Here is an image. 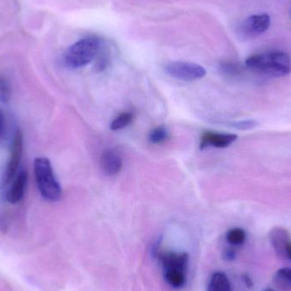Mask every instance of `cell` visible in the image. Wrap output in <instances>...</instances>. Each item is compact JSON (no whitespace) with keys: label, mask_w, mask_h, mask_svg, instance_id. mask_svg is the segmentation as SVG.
<instances>
[{"label":"cell","mask_w":291,"mask_h":291,"mask_svg":"<svg viewBox=\"0 0 291 291\" xmlns=\"http://www.w3.org/2000/svg\"><path fill=\"white\" fill-rule=\"evenodd\" d=\"M165 71L172 78L184 81H194L206 74L205 67L188 61H173L165 66Z\"/></svg>","instance_id":"cell-4"},{"label":"cell","mask_w":291,"mask_h":291,"mask_svg":"<svg viewBox=\"0 0 291 291\" xmlns=\"http://www.w3.org/2000/svg\"><path fill=\"white\" fill-rule=\"evenodd\" d=\"M23 151V136L20 131H17L14 140L12 141L11 151L9 157V164L6 170L5 182L9 183L16 173L20 165V159Z\"/></svg>","instance_id":"cell-6"},{"label":"cell","mask_w":291,"mask_h":291,"mask_svg":"<svg viewBox=\"0 0 291 291\" xmlns=\"http://www.w3.org/2000/svg\"><path fill=\"white\" fill-rule=\"evenodd\" d=\"M275 280L283 290H291V268H281L277 272Z\"/></svg>","instance_id":"cell-15"},{"label":"cell","mask_w":291,"mask_h":291,"mask_svg":"<svg viewBox=\"0 0 291 291\" xmlns=\"http://www.w3.org/2000/svg\"><path fill=\"white\" fill-rule=\"evenodd\" d=\"M26 182H27V173L26 171H20L17 177L14 179L11 188H9L7 199L10 204H16L20 202L24 196L25 189H26Z\"/></svg>","instance_id":"cell-10"},{"label":"cell","mask_w":291,"mask_h":291,"mask_svg":"<svg viewBox=\"0 0 291 291\" xmlns=\"http://www.w3.org/2000/svg\"><path fill=\"white\" fill-rule=\"evenodd\" d=\"M270 25L271 18L269 14H252L240 24L238 34L244 39H252L267 32Z\"/></svg>","instance_id":"cell-5"},{"label":"cell","mask_w":291,"mask_h":291,"mask_svg":"<svg viewBox=\"0 0 291 291\" xmlns=\"http://www.w3.org/2000/svg\"><path fill=\"white\" fill-rule=\"evenodd\" d=\"M257 122L254 120H244V121L236 122L233 123L232 126L236 128L238 130H251L254 127L257 126Z\"/></svg>","instance_id":"cell-21"},{"label":"cell","mask_w":291,"mask_h":291,"mask_svg":"<svg viewBox=\"0 0 291 291\" xmlns=\"http://www.w3.org/2000/svg\"><path fill=\"white\" fill-rule=\"evenodd\" d=\"M133 119H134V114L132 113L124 112V113H120L112 121L110 129L112 130H120L124 129L125 127L129 126L132 123Z\"/></svg>","instance_id":"cell-14"},{"label":"cell","mask_w":291,"mask_h":291,"mask_svg":"<svg viewBox=\"0 0 291 291\" xmlns=\"http://www.w3.org/2000/svg\"><path fill=\"white\" fill-rule=\"evenodd\" d=\"M243 280H244V282H245V285L249 288H251L253 286V281L251 280V278L249 276L248 274H245L243 276Z\"/></svg>","instance_id":"cell-24"},{"label":"cell","mask_w":291,"mask_h":291,"mask_svg":"<svg viewBox=\"0 0 291 291\" xmlns=\"http://www.w3.org/2000/svg\"><path fill=\"white\" fill-rule=\"evenodd\" d=\"M245 66L266 75L285 77L291 72V58L286 52H266L249 56Z\"/></svg>","instance_id":"cell-1"},{"label":"cell","mask_w":291,"mask_h":291,"mask_svg":"<svg viewBox=\"0 0 291 291\" xmlns=\"http://www.w3.org/2000/svg\"><path fill=\"white\" fill-rule=\"evenodd\" d=\"M159 259L165 269H179L184 271L188 265V255L187 253L167 252L159 255Z\"/></svg>","instance_id":"cell-9"},{"label":"cell","mask_w":291,"mask_h":291,"mask_svg":"<svg viewBox=\"0 0 291 291\" xmlns=\"http://www.w3.org/2000/svg\"><path fill=\"white\" fill-rule=\"evenodd\" d=\"M237 139L238 136L234 134L205 132L201 137L200 148L204 149L208 147L225 148L233 144Z\"/></svg>","instance_id":"cell-7"},{"label":"cell","mask_w":291,"mask_h":291,"mask_svg":"<svg viewBox=\"0 0 291 291\" xmlns=\"http://www.w3.org/2000/svg\"><path fill=\"white\" fill-rule=\"evenodd\" d=\"M227 240L231 245H242L246 240V234L241 228H233L228 231L227 234Z\"/></svg>","instance_id":"cell-17"},{"label":"cell","mask_w":291,"mask_h":291,"mask_svg":"<svg viewBox=\"0 0 291 291\" xmlns=\"http://www.w3.org/2000/svg\"><path fill=\"white\" fill-rule=\"evenodd\" d=\"M220 69L226 75L236 76L242 71V66L233 61H224L220 64Z\"/></svg>","instance_id":"cell-18"},{"label":"cell","mask_w":291,"mask_h":291,"mask_svg":"<svg viewBox=\"0 0 291 291\" xmlns=\"http://www.w3.org/2000/svg\"><path fill=\"white\" fill-rule=\"evenodd\" d=\"M101 167L107 176H116L123 167V159L120 153L114 149H107L101 156Z\"/></svg>","instance_id":"cell-8"},{"label":"cell","mask_w":291,"mask_h":291,"mask_svg":"<svg viewBox=\"0 0 291 291\" xmlns=\"http://www.w3.org/2000/svg\"><path fill=\"white\" fill-rule=\"evenodd\" d=\"M95 59H96L95 67L97 72H102L109 65V55L107 52H104L101 49L99 50L98 54L95 56Z\"/></svg>","instance_id":"cell-19"},{"label":"cell","mask_w":291,"mask_h":291,"mask_svg":"<svg viewBox=\"0 0 291 291\" xmlns=\"http://www.w3.org/2000/svg\"><path fill=\"white\" fill-rule=\"evenodd\" d=\"M4 129H5V118H4L3 111L0 109V139L3 136Z\"/></svg>","instance_id":"cell-22"},{"label":"cell","mask_w":291,"mask_h":291,"mask_svg":"<svg viewBox=\"0 0 291 291\" xmlns=\"http://www.w3.org/2000/svg\"><path fill=\"white\" fill-rule=\"evenodd\" d=\"M34 176L38 191L43 199L55 202L61 199V185L55 178L51 164L46 158L35 159Z\"/></svg>","instance_id":"cell-3"},{"label":"cell","mask_w":291,"mask_h":291,"mask_svg":"<svg viewBox=\"0 0 291 291\" xmlns=\"http://www.w3.org/2000/svg\"><path fill=\"white\" fill-rule=\"evenodd\" d=\"M169 132L167 129L164 126H159L149 133L148 140L152 144H160L167 140Z\"/></svg>","instance_id":"cell-16"},{"label":"cell","mask_w":291,"mask_h":291,"mask_svg":"<svg viewBox=\"0 0 291 291\" xmlns=\"http://www.w3.org/2000/svg\"><path fill=\"white\" fill-rule=\"evenodd\" d=\"M274 291V290H273V289H267V290H265V291Z\"/></svg>","instance_id":"cell-26"},{"label":"cell","mask_w":291,"mask_h":291,"mask_svg":"<svg viewBox=\"0 0 291 291\" xmlns=\"http://www.w3.org/2000/svg\"><path fill=\"white\" fill-rule=\"evenodd\" d=\"M101 48L98 37L89 36L73 43L66 49L64 64L71 69H78L86 66L95 59Z\"/></svg>","instance_id":"cell-2"},{"label":"cell","mask_w":291,"mask_h":291,"mask_svg":"<svg viewBox=\"0 0 291 291\" xmlns=\"http://www.w3.org/2000/svg\"><path fill=\"white\" fill-rule=\"evenodd\" d=\"M270 237L274 249L277 252L286 254V245L291 240L288 232L282 228H275L271 231Z\"/></svg>","instance_id":"cell-11"},{"label":"cell","mask_w":291,"mask_h":291,"mask_svg":"<svg viewBox=\"0 0 291 291\" xmlns=\"http://www.w3.org/2000/svg\"><path fill=\"white\" fill-rule=\"evenodd\" d=\"M286 254L291 261V240L289 241L288 244L286 245Z\"/></svg>","instance_id":"cell-25"},{"label":"cell","mask_w":291,"mask_h":291,"mask_svg":"<svg viewBox=\"0 0 291 291\" xmlns=\"http://www.w3.org/2000/svg\"><path fill=\"white\" fill-rule=\"evenodd\" d=\"M11 95V89L8 81L0 78V102L6 103L9 101Z\"/></svg>","instance_id":"cell-20"},{"label":"cell","mask_w":291,"mask_h":291,"mask_svg":"<svg viewBox=\"0 0 291 291\" xmlns=\"http://www.w3.org/2000/svg\"><path fill=\"white\" fill-rule=\"evenodd\" d=\"M235 252L233 250H227L225 251V254H224V257L225 259L228 260V261H231V260H234L235 258Z\"/></svg>","instance_id":"cell-23"},{"label":"cell","mask_w":291,"mask_h":291,"mask_svg":"<svg viewBox=\"0 0 291 291\" xmlns=\"http://www.w3.org/2000/svg\"><path fill=\"white\" fill-rule=\"evenodd\" d=\"M183 272L179 269H165V280L174 288H181L186 283Z\"/></svg>","instance_id":"cell-13"},{"label":"cell","mask_w":291,"mask_h":291,"mask_svg":"<svg viewBox=\"0 0 291 291\" xmlns=\"http://www.w3.org/2000/svg\"><path fill=\"white\" fill-rule=\"evenodd\" d=\"M208 291H232L228 278L223 273H216L212 275L208 286Z\"/></svg>","instance_id":"cell-12"}]
</instances>
